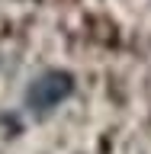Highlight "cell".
Segmentation results:
<instances>
[{
	"instance_id": "cell-1",
	"label": "cell",
	"mask_w": 151,
	"mask_h": 154,
	"mask_svg": "<svg viewBox=\"0 0 151 154\" xmlns=\"http://www.w3.org/2000/svg\"><path fill=\"white\" fill-rule=\"evenodd\" d=\"M74 90V77L68 74V71H45V74H39L26 90V106L32 109L36 116L48 112V109H55L61 100H68Z\"/></svg>"
}]
</instances>
